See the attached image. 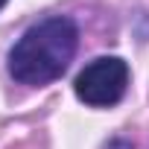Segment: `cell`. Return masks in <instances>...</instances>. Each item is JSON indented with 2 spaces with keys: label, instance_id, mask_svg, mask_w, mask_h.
Segmentation results:
<instances>
[{
  "label": "cell",
  "instance_id": "3957f363",
  "mask_svg": "<svg viewBox=\"0 0 149 149\" xmlns=\"http://www.w3.org/2000/svg\"><path fill=\"white\" fill-rule=\"evenodd\" d=\"M3 6H6V0H0V9H3Z\"/></svg>",
  "mask_w": 149,
  "mask_h": 149
},
{
  "label": "cell",
  "instance_id": "6da1fadb",
  "mask_svg": "<svg viewBox=\"0 0 149 149\" xmlns=\"http://www.w3.org/2000/svg\"><path fill=\"white\" fill-rule=\"evenodd\" d=\"M79 29L70 18H47L29 26L9 53V73L24 85H47L58 79L76 56Z\"/></svg>",
  "mask_w": 149,
  "mask_h": 149
},
{
  "label": "cell",
  "instance_id": "7a4b0ae2",
  "mask_svg": "<svg viewBox=\"0 0 149 149\" xmlns=\"http://www.w3.org/2000/svg\"><path fill=\"white\" fill-rule=\"evenodd\" d=\"M126 85H129V64L117 56L94 58L73 82L76 97L94 108H105V105L120 102L126 94Z\"/></svg>",
  "mask_w": 149,
  "mask_h": 149
}]
</instances>
